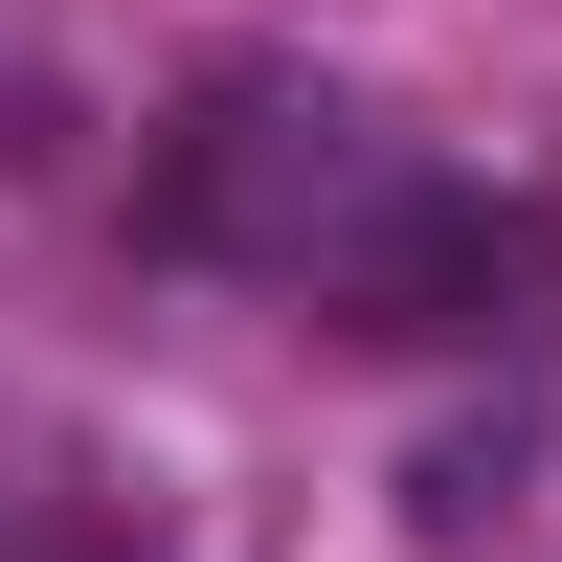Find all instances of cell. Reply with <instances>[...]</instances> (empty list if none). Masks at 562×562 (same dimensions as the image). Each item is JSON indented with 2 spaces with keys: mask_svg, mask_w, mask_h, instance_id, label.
<instances>
[{
  "mask_svg": "<svg viewBox=\"0 0 562 562\" xmlns=\"http://www.w3.org/2000/svg\"><path fill=\"white\" fill-rule=\"evenodd\" d=\"M383 180H405V158H383L360 113L225 90V113H203V135L158 158V225H180V248H248V270H293V293H315V270H338V225L383 203Z\"/></svg>",
  "mask_w": 562,
  "mask_h": 562,
  "instance_id": "1",
  "label": "cell"
},
{
  "mask_svg": "<svg viewBox=\"0 0 562 562\" xmlns=\"http://www.w3.org/2000/svg\"><path fill=\"white\" fill-rule=\"evenodd\" d=\"M518 270H540V248H518V203H473V180L405 158L383 203L338 225V270H315V293H338L360 338H495V315H518Z\"/></svg>",
  "mask_w": 562,
  "mask_h": 562,
  "instance_id": "2",
  "label": "cell"
},
{
  "mask_svg": "<svg viewBox=\"0 0 562 562\" xmlns=\"http://www.w3.org/2000/svg\"><path fill=\"white\" fill-rule=\"evenodd\" d=\"M495 495H518V428H450V450H428V473H405V518H428V540H473V518H495Z\"/></svg>",
  "mask_w": 562,
  "mask_h": 562,
  "instance_id": "3",
  "label": "cell"
}]
</instances>
